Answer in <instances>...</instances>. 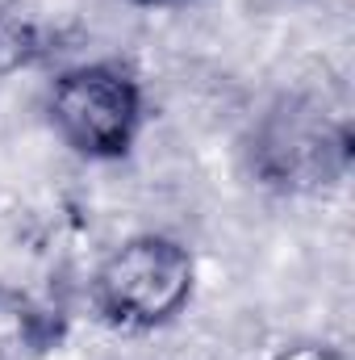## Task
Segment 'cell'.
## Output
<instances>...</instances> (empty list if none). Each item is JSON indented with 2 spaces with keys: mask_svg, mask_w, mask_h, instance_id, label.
<instances>
[{
  "mask_svg": "<svg viewBox=\"0 0 355 360\" xmlns=\"http://www.w3.org/2000/svg\"><path fill=\"white\" fill-rule=\"evenodd\" d=\"M196 293V256L163 231L121 239L88 281L92 314L126 335H147L176 323Z\"/></svg>",
  "mask_w": 355,
  "mask_h": 360,
  "instance_id": "obj_1",
  "label": "cell"
},
{
  "mask_svg": "<svg viewBox=\"0 0 355 360\" xmlns=\"http://www.w3.org/2000/svg\"><path fill=\"white\" fill-rule=\"evenodd\" d=\"M46 122L72 155L88 164H117L142 139L147 84L126 59L72 63L46 89Z\"/></svg>",
  "mask_w": 355,
  "mask_h": 360,
  "instance_id": "obj_2",
  "label": "cell"
},
{
  "mask_svg": "<svg viewBox=\"0 0 355 360\" xmlns=\"http://www.w3.org/2000/svg\"><path fill=\"white\" fill-rule=\"evenodd\" d=\"M255 176L284 193H318L351 172V122L314 96H280L251 139Z\"/></svg>",
  "mask_w": 355,
  "mask_h": 360,
  "instance_id": "obj_3",
  "label": "cell"
},
{
  "mask_svg": "<svg viewBox=\"0 0 355 360\" xmlns=\"http://www.w3.org/2000/svg\"><path fill=\"white\" fill-rule=\"evenodd\" d=\"M55 340V319L17 289H0V356L42 352Z\"/></svg>",
  "mask_w": 355,
  "mask_h": 360,
  "instance_id": "obj_4",
  "label": "cell"
},
{
  "mask_svg": "<svg viewBox=\"0 0 355 360\" xmlns=\"http://www.w3.org/2000/svg\"><path fill=\"white\" fill-rule=\"evenodd\" d=\"M272 360H347L339 348L330 344H318V340H297V344H284Z\"/></svg>",
  "mask_w": 355,
  "mask_h": 360,
  "instance_id": "obj_5",
  "label": "cell"
},
{
  "mask_svg": "<svg viewBox=\"0 0 355 360\" xmlns=\"http://www.w3.org/2000/svg\"><path fill=\"white\" fill-rule=\"evenodd\" d=\"M130 4H138V8H180L188 0H130Z\"/></svg>",
  "mask_w": 355,
  "mask_h": 360,
  "instance_id": "obj_6",
  "label": "cell"
}]
</instances>
